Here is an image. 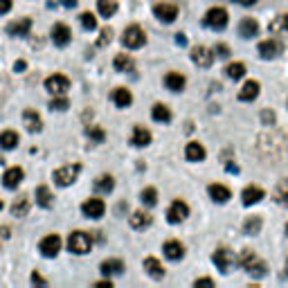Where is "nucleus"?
I'll return each mask as SVG.
<instances>
[{
	"label": "nucleus",
	"instance_id": "nucleus-1",
	"mask_svg": "<svg viewBox=\"0 0 288 288\" xmlns=\"http://www.w3.org/2000/svg\"><path fill=\"white\" fill-rule=\"evenodd\" d=\"M259 151L263 158H270V160H279L286 156V137L281 133H277L275 128H268L259 135Z\"/></svg>",
	"mask_w": 288,
	"mask_h": 288
},
{
	"label": "nucleus",
	"instance_id": "nucleus-2",
	"mask_svg": "<svg viewBox=\"0 0 288 288\" xmlns=\"http://www.w3.org/2000/svg\"><path fill=\"white\" fill-rule=\"evenodd\" d=\"M237 261H239V266H241L246 272H250L252 277H263L266 275V270H268L266 263H263L252 250H243L241 254H239Z\"/></svg>",
	"mask_w": 288,
	"mask_h": 288
},
{
	"label": "nucleus",
	"instance_id": "nucleus-3",
	"mask_svg": "<svg viewBox=\"0 0 288 288\" xmlns=\"http://www.w3.org/2000/svg\"><path fill=\"white\" fill-rule=\"evenodd\" d=\"M90 248H93V237L88 232L77 230V232H72L68 237V250L72 254H88Z\"/></svg>",
	"mask_w": 288,
	"mask_h": 288
},
{
	"label": "nucleus",
	"instance_id": "nucleus-4",
	"mask_svg": "<svg viewBox=\"0 0 288 288\" xmlns=\"http://www.w3.org/2000/svg\"><path fill=\"white\" fill-rule=\"evenodd\" d=\"M79 174H81V165L79 162H72V165H63V167H59V169L54 171V182L59 187H70L72 182H75L77 178H79Z\"/></svg>",
	"mask_w": 288,
	"mask_h": 288
},
{
	"label": "nucleus",
	"instance_id": "nucleus-5",
	"mask_svg": "<svg viewBox=\"0 0 288 288\" xmlns=\"http://www.w3.org/2000/svg\"><path fill=\"white\" fill-rule=\"evenodd\" d=\"M122 43H124V47H128V50H140L144 43H147V34H144V30L140 25H131V27L124 30Z\"/></svg>",
	"mask_w": 288,
	"mask_h": 288
},
{
	"label": "nucleus",
	"instance_id": "nucleus-6",
	"mask_svg": "<svg viewBox=\"0 0 288 288\" xmlns=\"http://www.w3.org/2000/svg\"><path fill=\"white\" fill-rule=\"evenodd\" d=\"M228 12L223 7H212L205 14V25L212 27V30H225L228 27Z\"/></svg>",
	"mask_w": 288,
	"mask_h": 288
},
{
	"label": "nucleus",
	"instance_id": "nucleus-7",
	"mask_svg": "<svg viewBox=\"0 0 288 288\" xmlns=\"http://www.w3.org/2000/svg\"><path fill=\"white\" fill-rule=\"evenodd\" d=\"M45 90L50 95H65L70 90V79L65 75H52L45 79Z\"/></svg>",
	"mask_w": 288,
	"mask_h": 288
},
{
	"label": "nucleus",
	"instance_id": "nucleus-8",
	"mask_svg": "<svg viewBox=\"0 0 288 288\" xmlns=\"http://www.w3.org/2000/svg\"><path fill=\"white\" fill-rule=\"evenodd\" d=\"M61 246H63V241H61L59 234H47V237H43L41 243H38L43 257H56L61 250Z\"/></svg>",
	"mask_w": 288,
	"mask_h": 288
},
{
	"label": "nucleus",
	"instance_id": "nucleus-9",
	"mask_svg": "<svg viewBox=\"0 0 288 288\" xmlns=\"http://www.w3.org/2000/svg\"><path fill=\"white\" fill-rule=\"evenodd\" d=\"M189 216V205L185 203V200H174V203L169 205V209H167V221L169 223H182V221Z\"/></svg>",
	"mask_w": 288,
	"mask_h": 288
},
{
	"label": "nucleus",
	"instance_id": "nucleus-10",
	"mask_svg": "<svg viewBox=\"0 0 288 288\" xmlns=\"http://www.w3.org/2000/svg\"><path fill=\"white\" fill-rule=\"evenodd\" d=\"M212 261L216 263V268H219L221 272H228L230 266L237 261V257H234V252L228 250V248H219V250H214V254H212Z\"/></svg>",
	"mask_w": 288,
	"mask_h": 288
},
{
	"label": "nucleus",
	"instance_id": "nucleus-11",
	"mask_svg": "<svg viewBox=\"0 0 288 288\" xmlns=\"http://www.w3.org/2000/svg\"><path fill=\"white\" fill-rule=\"evenodd\" d=\"M81 212L88 219H102L104 212H106V203L102 198H88L84 205H81Z\"/></svg>",
	"mask_w": 288,
	"mask_h": 288
},
{
	"label": "nucleus",
	"instance_id": "nucleus-12",
	"mask_svg": "<svg viewBox=\"0 0 288 288\" xmlns=\"http://www.w3.org/2000/svg\"><path fill=\"white\" fill-rule=\"evenodd\" d=\"M191 61H194L198 68H209V65L214 63V52L207 50L205 45H196L194 50H191Z\"/></svg>",
	"mask_w": 288,
	"mask_h": 288
},
{
	"label": "nucleus",
	"instance_id": "nucleus-13",
	"mask_svg": "<svg viewBox=\"0 0 288 288\" xmlns=\"http://www.w3.org/2000/svg\"><path fill=\"white\" fill-rule=\"evenodd\" d=\"M153 14H156V18L162 23H174L176 18H178V7L171 3H160L153 7Z\"/></svg>",
	"mask_w": 288,
	"mask_h": 288
},
{
	"label": "nucleus",
	"instance_id": "nucleus-14",
	"mask_svg": "<svg viewBox=\"0 0 288 288\" xmlns=\"http://www.w3.org/2000/svg\"><path fill=\"white\" fill-rule=\"evenodd\" d=\"M50 36H52V43H54L56 47H65L70 43V38H72V32H70L68 25H63V23H56V25L52 27Z\"/></svg>",
	"mask_w": 288,
	"mask_h": 288
},
{
	"label": "nucleus",
	"instance_id": "nucleus-15",
	"mask_svg": "<svg viewBox=\"0 0 288 288\" xmlns=\"http://www.w3.org/2000/svg\"><path fill=\"white\" fill-rule=\"evenodd\" d=\"M261 198H266V191H263L261 187H257V185H248L246 189L241 191V203L246 205V207H250V205L259 203Z\"/></svg>",
	"mask_w": 288,
	"mask_h": 288
},
{
	"label": "nucleus",
	"instance_id": "nucleus-16",
	"mask_svg": "<svg viewBox=\"0 0 288 288\" xmlns=\"http://www.w3.org/2000/svg\"><path fill=\"white\" fill-rule=\"evenodd\" d=\"M207 194H209V198L214 200V203H228L230 198H232V191L228 189L225 185H221V182H214V185H209L207 187Z\"/></svg>",
	"mask_w": 288,
	"mask_h": 288
},
{
	"label": "nucleus",
	"instance_id": "nucleus-17",
	"mask_svg": "<svg viewBox=\"0 0 288 288\" xmlns=\"http://www.w3.org/2000/svg\"><path fill=\"white\" fill-rule=\"evenodd\" d=\"M23 169L21 167H12V169H7L5 171V176H3V187L5 189H16L18 185L23 182Z\"/></svg>",
	"mask_w": 288,
	"mask_h": 288
},
{
	"label": "nucleus",
	"instance_id": "nucleus-18",
	"mask_svg": "<svg viewBox=\"0 0 288 288\" xmlns=\"http://www.w3.org/2000/svg\"><path fill=\"white\" fill-rule=\"evenodd\" d=\"M259 90H261V84L254 79H248L246 84H243V88L239 90V99H241V102H252V99L259 97Z\"/></svg>",
	"mask_w": 288,
	"mask_h": 288
},
{
	"label": "nucleus",
	"instance_id": "nucleus-19",
	"mask_svg": "<svg viewBox=\"0 0 288 288\" xmlns=\"http://www.w3.org/2000/svg\"><path fill=\"white\" fill-rule=\"evenodd\" d=\"M23 122H25V128L30 133H41L43 131V122H41V115L36 113V110L27 108L25 113H23Z\"/></svg>",
	"mask_w": 288,
	"mask_h": 288
},
{
	"label": "nucleus",
	"instance_id": "nucleus-20",
	"mask_svg": "<svg viewBox=\"0 0 288 288\" xmlns=\"http://www.w3.org/2000/svg\"><path fill=\"white\" fill-rule=\"evenodd\" d=\"M279 52H281V43L275 41V38H268V41L259 43V54H261L263 59H275Z\"/></svg>",
	"mask_w": 288,
	"mask_h": 288
},
{
	"label": "nucleus",
	"instance_id": "nucleus-21",
	"mask_svg": "<svg viewBox=\"0 0 288 288\" xmlns=\"http://www.w3.org/2000/svg\"><path fill=\"white\" fill-rule=\"evenodd\" d=\"M205 156H207V151H205V147L200 142H189L185 149V158L189 162H203Z\"/></svg>",
	"mask_w": 288,
	"mask_h": 288
},
{
	"label": "nucleus",
	"instance_id": "nucleus-22",
	"mask_svg": "<svg viewBox=\"0 0 288 288\" xmlns=\"http://www.w3.org/2000/svg\"><path fill=\"white\" fill-rule=\"evenodd\" d=\"M162 252H165L167 259H171V261H178V259L185 257V246H182L180 241H174V239H171V241L165 243Z\"/></svg>",
	"mask_w": 288,
	"mask_h": 288
},
{
	"label": "nucleus",
	"instance_id": "nucleus-23",
	"mask_svg": "<svg viewBox=\"0 0 288 288\" xmlns=\"http://www.w3.org/2000/svg\"><path fill=\"white\" fill-rule=\"evenodd\" d=\"M151 131L144 126H133V135H131V144L133 147H149L151 144Z\"/></svg>",
	"mask_w": 288,
	"mask_h": 288
},
{
	"label": "nucleus",
	"instance_id": "nucleus-24",
	"mask_svg": "<svg viewBox=\"0 0 288 288\" xmlns=\"http://www.w3.org/2000/svg\"><path fill=\"white\" fill-rule=\"evenodd\" d=\"M151 214L149 212H144V209H137V212H133L131 216H128V223H131V228L133 230H144V228H149L151 225Z\"/></svg>",
	"mask_w": 288,
	"mask_h": 288
},
{
	"label": "nucleus",
	"instance_id": "nucleus-25",
	"mask_svg": "<svg viewBox=\"0 0 288 288\" xmlns=\"http://www.w3.org/2000/svg\"><path fill=\"white\" fill-rule=\"evenodd\" d=\"M113 104L117 108H128L133 104V95L128 88H115L113 90Z\"/></svg>",
	"mask_w": 288,
	"mask_h": 288
},
{
	"label": "nucleus",
	"instance_id": "nucleus-26",
	"mask_svg": "<svg viewBox=\"0 0 288 288\" xmlns=\"http://www.w3.org/2000/svg\"><path fill=\"white\" fill-rule=\"evenodd\" d=\"M144 270H147L149 277H153V279H162V277H165V268H162V263L158 261L156 257L144 259Z\"/></svg>",
	"mask_w": 288,
	"mask_h": 288
},
{
	"label": "nucleus",
	"instance_id": "nucleus-27",
	"mask_svg": "<svg viewBox=\"0 0 288 288\" xmlns=\"http://www.w3.org/2000/svg\"><path fill=\"white\" fill-rule=\"evenodd\" d=\"M259 34V23L254 21V18H243L241 23H239V36L241 38H252Z\"/></svg>",
	"mask_w": 288,
	"mask_h": 288
},
{
	"label": "nucleus",
	"instance_id": "nucleus-28",
	"mask_svg": "<svg viewBox=\"0 0 288 288\" xmlns=\"http://www.w3.org/2000/svg\"><path fill=\"white\" fill-rule=\"evenodd\" d=\"M30 27H32L30 18H21V21H16V23H9V25H7V34H12V36H27Z\"/></svg>",
	"mask_w": 288,
	"mask_h": 288
},
{
	"label": "nucleus",
	"instance_id": "nucleus-29",
	"mask_svg": "<svg viewBox=\"0 0 288 288\" xmlns=\"http://www.w3.org/2000/svg\"><path fill=\"white\" fill-rule=\"evenodd\" d=\"M187 79L180 75V72H169V75L165 77V86L171 90V93H180L182 88H185Z\"/></svg>",
	"mask_w": 288,
	"mask_h": 288
},
{
	"label": "nucleus",
	"instance_id": "nucleus-30",
	"mask_svg": "<svg viewBox=\"0 0 288 288\" xmlns=\"http://www.w3.org/2000/svg\"><path fill=\"white\" fill-rule=\"evenodd\" d=\"M99 270H102V275H122L124 270V263L119 261V259H106V261H102V266H99Z\"/></svg>",
	"mask_w": 288,
	"mask_h": 288
},
{
	"label": "nucleus",
	"instance_id": "nucleus-31",
	"mask_svg": "<svg viewBox=\"0 0 288 288\" xmlns=\"http://www.w3.org/2000/svg\"><path fill=\"white\" fill-rule=\"evenodd\" d=\"M272 198H275V203H279V205H284V207H288V178L277 182L275 191H272Z\"/></svg>",
	"mask_w": 288,
	"mask_h": 288
},
{
	"label": "nucleus",
	"instance_id": "nucleus-32",
	"mask_svg": "<svg viewBox=\"0 0 288 288\" xmlns=\"http://www.w3.org/2000/svg\"><path fill=\"white\" fill-rule=\"evenodd\" d=\"M261 216H248L246 221H243V234H250V237H254V234L261 232Z\"/></svg>",
	"mask_w": 288,
	"mask_h": 288
},
{
	"label": "nucleus",
	"instance_id": "nucleus-33",
	"mask_svg": "<svg viewBox=\"0 0 288 288\" xmlns=\"http://www.w3.org/2000/svg\"><path fill=\"white\" fill-rule=\"evenodd\" d=\"M18 147V133L16 131H3L0 133V149L5 151H12Z\"/></svg>",
	"mask_w": 288,
	"mask_h": 288
},
{
	"label": "nucleus",
	"instance_id": "nucleus-34",
	"mask_svg": "<svg viewBox=\"0 0 288 288\" xmlns=\"http://www.w3.org/2000/svg\"><path fill=\"white\" fill-rule=\"evenodd\" d=\"M36 203L41 205V207H52V203H54V196H52V191L47 189L45 185L36 187Z\"/></svg>",
	"mask_w": 288,
	"mask_h": 288
},
{
	"label": "nucleus",
	"instance_id": "nucleus-35",
	"mask_svg": "<svg viewBox=\"0 0 288 288\" xmlns=\"http://www.w3.org/2000/svg\"><path fill=\"white\" fill-rule=\"evenodd\" d=\"M27 212H30V200H27V196H18L12 205V214L23 219V216H27Z\"/></svg>",
	"mask_w": 288,
	"mask_h": 288
},
{
	"label": "nucleus",
	"instance_id": "nucleus-36",
	"mask_svg": "<svg viewBox=\"0 0 288 288\" xmlns=\"http://www.w3.org/2000/svg\"><path fill=\"white\" fill-rule=\"evenodd\" d=\"M151 117L156 119V122L167 124V122H171V110L167 108L165 104H156V106L151 108Z\"/></svg>",
	"mask_w": 288,
	"mask_h": 288
},
{
	"label": "nucleus",
	"instance_id": "nucleus-37",
	"mask_svg": "<svg viewBox=\"0 0 288 288\" xmlns=\"http://www.w3.org/2000/svg\"><path fill=\"white\" fill-rule=\"evenodd\" d=\"M97 12L102 14L104 18H110L117 12V0H97Z\"/></svg>",
	"mask_w": 288,
	"mask_h": 288
},
{
	"label": "nucleus",
	"instance_id": "nucleus-38",
	"mask_svg": "<svg viewBox=\"0 0 288 288\" xmlns=\"http://www.w3.org/2000/svg\"><path fill=\"white\" fill-rule=\"evenodd\" d=\"M268 30H270L272 34H284V32H288V14H281V16H277L275 21L268 25Z\"/></svg>",
	"mask_w": 288,
	"mask_h": 288
},
{
	"label": "nucleus",
	"instance_id": "nucleus-39",
	"mask_svg": "<svg viewBox=\"0 0 288 288\" xmlns=\"http://www.w3.org/2000/svg\"><path fill=\"white\" fill-rule=\"evenodd\" d=\"M115 187V180L113 176H99L97 180H95V189L99 191V194H110Z\"/></svg>",
	"mask_w": 288,
	"mask_h": 288
},
{
	"label": "nucleus",
	"instance_id": "nucleus-40",
	"mask_svg": "<svg viewBox=\"0 0 288 288\" xmlns=\"http://www.w3.org/2000/svg\"><path fill=\"white\" fill-rule=\"evenodd\" d=\"M113 65L117 72H128V70H133V59L128 54H117L113 61Z\"/></svg>",
	"mask_w": 288,
	"mask_h": 288
},
{
	"label": "nucleus",
	"instance_id": "nucleus-41",
	"mask_svg": "<svg viewBox=\"0 0 288 288\" xmlns=\"http://www.w3.org/2000/svg\"><path fill=\"white\" fill-rule=\"evenodd\" d=\"M225 72H228V77L230 79H234V81H239V79H243V77H246V65L243 63H230L228 68H225Z\"/></svg>",
	"mask_w": 288,
	"mask_h": 288
},
{
	"label": "nucleus",
	"instance_id": "nucleus-42",
	"mask_svg": "<svg viewBox=\"0 0 288 288\" xmlns=\"http://www.w3.org/2000/svg\"><path fill=\"white\" fill-rule=\"evenodd\" d=\"M142 203L147 205V207H153V205L158 203V191L153 189V187H147V189H142Z\"/></svg>",
	"mask_w": 288,
	"mask_h": 288
},
{
	"label": "nucleus",
	"instance_id": "nucleus-43",
	"mask_svg": "<svg viewBox=\"0 0 288 288\" xmlns=\"http://www.w3.org/2000/svg\"><path fill=\"white\" fill-rule=\"evenodd\" d=\"M79 21H81V25H84V30H97V18H95V14H90V12H84L79 16Z\"/></svg>",
	"mask_w": 288,
	"mask_h": 288
},
{
	"label": "nucleus",
	"instance_id": "nucleus-44",
	"mask_svg": "<svg viewBox=\"0 0 288 288\" xmlns=\"http://www.w3.org/2000/svg\"><path fill=\"white\" fill-rule=\"evenodd\" d=\"M68 106H70V102H68V97H63V95H54V99L50 102L52 110H68Z\"/></svg>",
	"mask_w": 288,
	"mask_h": 288
},
{
	"label": "nucleus",
	"instance_id": "nucleus-45",
	"mask_svg": "<svg viewBox=\"0 0 288 288\" xmlns=\"http://www.w3.org/2000/svg\"><path fill=\"white\" fill-rule=\"evenodd\" d=\"M86 135H88V137H93L95 142H104V137H106V133H104L102 128H97V126H88V128H86Z\"/></svg>",
	"mask_w": 288,
	"mask_h": 288
},
{
	"label": "nucleus",
	"instance_id": "nucleus-46",
	"mask_svg": "<svg viewBox=\"0 0 288 288\" xmlns=\"http://www.w3.org/2000/svg\"><path fill=\"white\" fill-rule=\"evenodd\" d=\"M212 52H214V56H219V59H228L230 56V47L225 45V43H216L212 47Z\"/></svg>",
	"mask_w": 288,
	"mask_h": 288
},
{
	"label": "nucleus",
	"instance_id": "nucleus-47",
	"mask_svg": "<svg viewBox=\"0 0 288 288\" xmlns=\"http://www.w3.org/2000/svg\"><path fill=\"white\" fill-rule=\"evenodd\" d=\"M110 38H113V30L110 27H106V30H102V34H99V41H97V45H108L110 43Z\"/></svg>",
	"mask_w": 288,
	"mask_h": 288
},
{
	"label": "nucleus",
	"instance_id": "nucleus-48",
	"mask_svg": "<svg viewBox=\"0 0 288 288\" xmlns=\"http://www.w3.org/2000/svg\"><path fill=\"white\" fill-rule=\"evenodd\" d=\"M261 119H263V124H266V126H272V124H275V113H272V110H263V113H261Z\"/></svg>",
	"mask_w": 288,
	"mask_h": 288
},
{
	"label": "nucleus",
	"instance_id": "nucleus-49",
	"mask_svg": "<svg viewBox=\"0 0 288 288\" xmlns=\"http://www.w3.org/2000/svg\"><path fill=\"white\" fill-rule=\"evenodd\" d=\"M12 7H14L12 0H0V14H7Z\"/></svg>",
	"mask_w": 288,
	"mask_h": 288
},
{
	"label": "nucleus",
	"instance_id": "nucleus-50",
	"mask_svg": "<svg viewBox=\"0 0 288 288\" xmlns=\"http://www.w3.org/2000/svg\"><path fill=\"white\" fill-rule=\"evenodd\" d=\"M194 286H196V288H198V286H214V281L209 279V277H203V279H196Z\"/></svg>",
	"mask_w": 288,
	"mask_h": 288
},
{
	"label": "nucleus",
	"instance_id": "nucleus-51",
	"mask_svg": "<svg viewBox=\"0 0 288 288\" xmlns=\"http://www.w3.org/2000/svg\"><path fill=\"white\" fill-rule=\"evenodd\" d=\"M32 281H34V284H38V286H45V279H43L41 275H36V272L32 275Z\"/></svg>",
	"mask_w": 288,
	"mask_h": 288
},
{
	"label": "nucleus",
	"instance_id": "nucleus-52",
	"mask_svg": "<svg viewBox=\"0 0 288 288\" xmlns=\"http://www.w3.org/2000/svg\"><path fill=\"white\" fill-rule=\"evenodd\" d=\"M176 43L182 47V45H187V36L185 34H176Z\"/></svg>",
	"mask_w": 288,
	"mask_h": 288
},
{
	"label": "nucleus",
	"instance_id": "nucleus-53",
	"mask_svg": "<svg viewBox=\"0 0 288 288\" xmlns=\"http://www.w3.org/2000/svg\"><path fill=\"white\" fill-rule=\"evenodd\" d=\"M25 68H27V63H25V61H16V65H14V70H16V72H23Z\"/></svg>",
	"mask_w": 288,
	"mask_h": 288
},
{
	"label": "nucleus",
	"instance_id": "nucleus-54",
	"mask_svg": "<svg viewBox=\"0 0 288 288\" xmlns=\"http://www.w3.org/2000/svg\"><path fill=\"white\" fill-rule=\"evenodd\" d=\"M97 286H102V288H113V281L106 279V281H97Z\"/></svg>",
	"mask_w": 288,
	"mask_h": 288
},
{
	"label": "nucleus",
	"instance_id": "nucleus-55",
	"mask_svg": "<svg viewBox=\"0 0 288 288\" xmlns=\"http://www.w3.org/2000/svg\"><path fill=\"white\" fill-rule=\"evenodd\" d=\"M61 5H65V7H75L77 0H61Z\"/></svg>",
	"mask_w": 288,
	"mask_h": 288
},
{
	"label": "nucleus",
	"instance_id": "nucleus-56",
	"mask_svg": "<svg viewBox=\"0 0 288 288\" xmlns=\"http://www.w3.org/2000/svg\"><path fill=\"white\" fill-rule=\"evenodd\" d=\"M284 275L288 277V259H286V263H284Z\"/></svg>",
	"mask_w": 288,
	"mask_h": 288
},
{
	"label": "nucleus",
	"instance_id": "nucleus-57",
	"mask_svg": "<svg viewBox=\"0 0 288 288\" xmlns=\"http://www.w3.org/2000/svg\"><path fill=\"white\" fill-rule=\"evenodd\" d=\"M0 209H3V200H0Z\"/></svg>",
	"mask_w": 288,
	"mask_h": 288
},
{
	"label": "nucleus",
	"instance_id": "nucleus-58",
	"mask_svg": "<svg viewBox=\"0 0 288 288\" xmlns=\"http://www.w3.org/2000/svg\"><path fill=\"white\" fill-rule=\"evenodd\" d=\"M286 234H288V223H286Z\"/></svg>",
	"mask_w": 288,
	"mask_h": 288
},
{
	"label": "nucleus",
	"instance_id": "nucleus-59",
	"mask_svg": "<svg viewBox=\"0 0 288 288\" xmlns=\"http://www.w3.org/2000/svg\"><path fill=\"white\" fill-rule=\"evenodd\" d=\"M286 106H288V99H286Z\"/></svg>",
	"mask_w": 288,
	"mask_h": 288
},
{
	"label": "nucleus",
	"instance_id": "nucleus-60",
	"mask_svg": "<svg viewBox=\"0 0 288 288\" xmlns=\"http://www.w3.org/2000/svg\"><path fill=\"white\" fill-rule=\"evenodd\" d=\"M0 162H3V160H0Z\"/></svg>",
	"mask_w": 288,
	"mask_h": 288
}]
</instances>
